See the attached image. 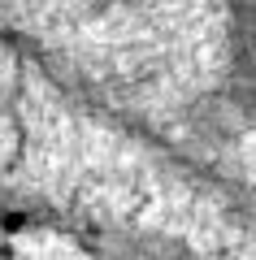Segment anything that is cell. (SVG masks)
Returning a JSON list of instances; mask_svg holds the SVG:
<instances>
[{
	"instance_id": "6da1fadb",
	"label": "cell",
	"mask_w": 256,
	"mask_h": 260,
	"mask_svg": "<svg viewBox=\"0 0 256 260\" xmlns=\"http://www.w3.org/2000/svg\"><path fill=\"white\" fill-rule=\"evenodd\" d=\"M239 91L256 104V13L239 22Z\"/></svg>"
}]
</instances>
